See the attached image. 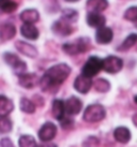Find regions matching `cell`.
<instances>
[{"mask_svg": "<svg viewBox=\"0 0 137 147\" xmlns=\"http://www.w3.org/2000/svg\"><path fill=\"white\" fill-rule=\"evenodd\" d=\"M71 68L66 63H57L50 67L41 78L40 86L43 91H50L61 85L71 74Z\"/></svg>", "mask_w": 137, "mask_h": 147, "instance_id": "cell-1", "label": "cell"}, {"mask_svg": "<svg viewBox=\"0 0 137 147\" xmlns=\"http://www.w3.org/2000/svg\"><path fill=\"white\" fill-rule=\"evenodd\" d=\"M89 47H90V40L88 38H79L72 43H65L62 45L63 52L71 56L85 53L89 49Z\"/></svg>", "mask_w": 137, "mask_h": 147, "instance_id": "cell-2", "label": "cell"}, {"mask_svg": "<svg viewBox=\"0 0 137 147\" xmlns=\"http://www.w3.org/2000/svg\"><path fill=\"white\" fill-rule=\"evenodd\" d=\"M106 111L101 104H91L86 107L84 112V120L87 123H97L105 118Z\"/></svg>", "mask_w": 137, "mask_h": 147, "instance_id": "cell-3", "label": "cell"}, {"mask_svg": "<svg viewBox=\"0 0 137 147\" xmlns=\"http://www.w3.org/2000/svg\"><path fill=\"white\" fill-rule=\"evenodd\" d=\"M101 70H103V59L99 58L97 56H91L85 62V65L81 69V74H84L88 78H93L97 74H99Z\"/></svg>", "mask_w": 137, "mask_h": 147, "instance_id": "cell-4", "label": "cell"}, {"mask_svg": "<svg viewBox=\"0 0 137 147\" xmlns=\"http://www.w3.org/2000/svg\"><path fill=\"white\" fill-rule=\"evenodd\" d=\"M3 60L4 62L8 65H10L12 70L15 72V74H17L18 76L21 74L26 73L27 71V65L26 62L23 61L18 56H16L15 54L13 53H4L3 54Z\"/></svg>", "mask_w": 137, "mask_h": 147, "instance_id": "cell-5", "label": "cell"}, {"mask_svg": "<svg viewBox=\"0 0 137 147\" xmlns=\"http://www.w3.org/2000/svg\"><path fill=\"white\" fill-rule=\"evenodd\" d=\"M123 68V60L117 56H107L103 59V70L110 74L120 72Z\"/></svg>", "mask_w": 137, "mask_h": 147, "instance_id": "cell-6", "label": "cell"}, {"mask_svg": "<svg viewBox=\"0 0 137 147\" xmlns=\"http://www.w3.org/2000/svg\"><path fill=\"white\" fill-rule=\"evenodd\" d=\"M73 27L63 20H58L52 25V31L59 37H68L73 33Z\"/></svg>", "mask_w": 137, "mask_h": 147, "instance_id": "cell-7", "label": "cell"}, {"mask_svg": "<svg viewBox=\"0 0 137 147\" xmlns=\"http://www.w3.org/2000/svg\"><path fill=\"white\" fill-rule=\"evenodd\" d=\"M57 134V127L52 123H45L39 131V138L42 142H50Z\"/></svg>", "mask_w": 137, "mask_h": 147, "instance_id": "cell-8", "label": "cell"}, {"mask_svg": "<svg viewBox=\"0 0 137 147\" xmlns=\"http://www.w3.org/2000/svg\"><path fill=\"white\" fill-rule=\"evenodd\" d=\"M93 86V82L91 78H88L84 74L78 75L74 81V88L81 94H87Z\"/></svg>", "mask_w": 137, "mask_h": 147, "instance_id": "cell-9", "label": "cell"}, {"mask_svg": "<svg viewBox=\"0 0 137 147\" xmlns=\"http://www.w3.org/2000/svg\"><path fill=\"white\" fill-rule=\"evenodd\" d=\"M65 104V113L68 116H73V115L78 114L83 109V102L81 101V99H78L77 97H70L64 101Z\"/></svg>", "mask_w": 137, "mask_h": 147, "instance_id": "cell-10", "label": "cell"}, {"mask_svg": "<svg viewBox=\"0 0 137 147\" xmlns=\"http://www.w3.org/2000/svg\"><path fill=\"white\" fill-rule=\"evenodd\" d=\"M41 78L36 73H24L18 76V84L24 88L31 89L36 87L38 84H40Z\"/></svg>", "mask_w": 137, "mask_h": 147, "instance_id": "cell-11", "label": "cell"}, {"mask_svg": "<svg viewBox=\"0 0 137 147\" xmlns=\"http://www.w3.org/2000/svg\"><path fill=\"white\" fill-rule=\"evenodd\" d=\"M113 31L109 27H102L97 29L95 32V41L99 44H108L113 41Z\"/></svg>", "mask_w": 137, "mask_h": 147, "instance_id": "cell-12", "label": "cell"}, {"mask_svg": "<svg viewBox=\"0 0 137 147\" xmlns=\"http://www.w3.org/2000/svg\"><path fill=\"white\" fill-rule=\"evenodd\" d=\"M86 22L90 27L100 29L102 27H105L106 17L101 13H88L87 17H86Z\"/></svg>", "mask_w": 137, "mask_h": 147, "instance_id": "cell-13", "label": "cell"}, {"mask_svg": "<svg viewBox=\"0 0 137 147\" xmlns=\"http://www.w3.org/2000/svg\"><path fill=\"white\" fill-rule=\"evenodd\" d=\"M108 7V0H87L86 9L88 13H101Z\"/></svg>", "mask_w": 137, "mask_h": 147, "instance_id": "cell-14", "label": "cell"}, {"mask_svg": "<svg viewBox=\"0 0 137 147\" xmlns=\"http://www.w3.org/2000/svg\"><path fill=\"white\" fill-rule=\"evenodd\" d=\"M15 47L19 52L20 54H23L25 56H27L29 58H36L38 56V49L33 46V45L29 44L25 41H17L15 43Z\"/></svg>", "mask_w": 137, "mask_h": 147, "instance_id": "cell-15", "label": "cell"}, {"mask_svg": "<svg viewBox=\"0 0 137 147\" xmlns=\"http://www.w3.org/2000/svg\"><path fill=\"white\" fill-rule=\"evenodd\" d=\"M19 18L24 24L34 25V23L40 20V13L36 9H26L20 13Z\"/></svg>", "mask_w": 137, "mask_h": 147, "instance_id": "cell-16", "label": "cell"}, {"mask_svg": "<svg viewBox=\"0 0 137 147\" xmlns=\"http://www.w3.org/2000/svg\"><path fill=\"white\" fill-rule=\"evenodd\" d=\"M16 34V28L15 26L11 23H5V24L1 25V28H0V38H1V41L5 42L11 40L15 37Z\"/></svg>", "mask_w": 137, "mask_h": 147, "instance_id": "cell-17", "label": "cell"}, {"mask_svg": "<svg viewBox=\"0 0 137 147\" xmlns=\"http://www.w3.org/2000/svg\"><path fill=\"white\" fill-rule=\"evenodd\" d=\"M20 33L21 36L28 40H36L40 32H39V29L36 28L34 25L32 24H24L20 27Z\"/></svg>", "mask_w": 137, "mask_h": 147, "instance_id": "cell-18", "label": "cell"}, {"mask_svg": "<svg viewBox=\"0 0 137 147\" xmlns=\"http://www.w3.org/2000/svg\"><path fill=\"white\" fill-rule=\"evenodd\" d=\"M52 116L56 119L60 120L61 118H63L65 116V104L64 101H62L60 99H56L54 100L52 105Z\"/></svg>", "mask_w": 137, "mask_h": 147, "instance_id": "cell-19", "label": "cell"}, {"mask_svg": "<svg viewBox=\"0 0 137 147\" xmlns=\"http://www.w3.org/2000/svg\"><path fill=\"white\" fill-rule=\"evenodd\" d=\"M113 136H115L117 142L126 144L131 140V132L125 127H118L117 129L113 131Z\"/></svg>", "mask_w": 137, "mask_h": 147, "instance_id": "cell-20", "label": "cell"}, {"mask_svg": "<svg viewBox=\"0 0 137 147\" xmlns=\"http://www.w3.org/2000/svg\"><path fill=\"white\" fill-rule=\"evenodd\" d=\"M14 109V104L5 96H0V116H8Z\"/></svg>", "mask_w": 137, "mask_h": 147, "instance_id": "cell-21", "label": "cell"}, {"mask_svg": "<svg viewBox=\"0 0 137 147\" xmlns=\"http://www.w3.org/2000/svg\"><path fill=\"white\" fill-rule=\"evenodd\" d=\"M61 20H63L68 24L76 23L78 20V12L74 9H63L61 12Z\"/></svg>", "mask_w": 137, "mask_h": 147, "instance_id": "cell-22", "label": "cell"}, {"mask_svg": "<svg viewBox=\"0 0 137 147\" xmlns=\"http://www.w3.org/2000/svg\"><path fill=\"white\" fill-rule=\"evenodd\" d=\"M136 43H137V33H131V34H129L128 37L125 38V40L122 42V44L118 47V51H120V52L129 51Z\"/></svg>", "mask_w": 137, "mask_h": 147, "instance_id": "cell-23", "label": "cell"}, {"mask_svg": "<svg viewBox=\"0 0 137 147\" xmlns=\"http://www.w3.org/2000/svg\"><path fill=\"white\" fill-rule=\"evenodd\" d=\"M0 8L4 13H13L18 8V3L15 0H0Z\"/></svg>", "mask_w": 137, "mask_h": 147, "instance_id": "cell-24", "label": "cell"}, {"mask_svg": "<svg viewBox=\"0 0 137 147\" xmlns=\"http://www.w3.org/2000/svg\"><path fill=\"white\" fill-rule=\"evenodd\" d=\"M93 87L97 92H107L110 89V83L105 78H97L93 82Z\"/></svg>", "mask_w": 137, "mask_h": 147, "instance_id": "cell-25", "label": "cell"}, {"mask_svg": "<svg viewBox=\"0 0 137 147\" xmlns=\"http://www.w3.org/2000/svg\"><path fill=\"white\" fill-rule=\"evenodd\" d=\"M19 106H20V110L27 113V114H32L36 112V104L29 100L27 98H21L20 99V102H19Z\"/></svg>", "mask_w": 137, "mask_h": 147, "instance_id": "cell-26", "label": "cell"}, {"mask_svg": "<svg viewBox=\"0 0 137 147\" xmlns=\"http://www.w3.org/2000/svg\"><path fill=\"white\" fill-rule=\"evenodd\" d=\"M18 146L19 147H36V142L34 138L31 135H21L18 140Z\"/></svg>", "mask_w": 137, "mask_h": 147, "instance_id": "cell-27", "label": "cell"}, {"mask_svg": "<svg viewBox=\"0 0 137 147\" xmlns=\"http://www.w3.org/2000/svg\"><path fill=\"white\" fill-rule=\"evenodd\" d=\"M12 130V121L11 119L8 118L7 116L0 118V132L1 133H7Z\"/></svg>", "mask_w": 137, "mask_h": 147, "instance_id": "cell-28", "label": "cell"}, {"mask_svg": "<svg viewBox=\"0 0 137 147\" xmlns=\"http://www.w3.org/2000/svg\"><path fill=\"white\" fill-rule=\"evenodd\" d=\"M124 18L130 22H137V7H131L124 12Z\"/></svg>", "mask_w": 137, "mask_h": 147, "instance_id": "cell-29", "label": "cell"}, {"mask_svg": "<svg viewBox=\"0 0 137 147\" xmlns=\"http://www.w3.org/2000/svg\"><path fill=\"white\" fill-rule=\"evenodd\" d=\"M84 147H97L99 146V139L95 136H89L83 143Z\"/></svg>", "mask_w": 137, "mask_h": 147, "instance_id": "cell-30", "label": "cell"}, {"mask_svg": "<svg viewBox=\"0 0 137 147\" xmlns=\"http://www.w3.org/2000/svg\"><path fill=\"white\" fill-rule=\"evenodd\" d=\"M59 121H60V125L63 129H70V128H72L73 123H74V120L70 116H66V115H65L63 118H61Z\"/></svg>", "mask_w": 137, "mask_h": 147, "instance_id": "cell-31", "label": "cell"}, {"mask_svg": "<svg viewBox=\"0 0 137 147\" xmlns=\"http://www.w3.org/2000/svg\"><path fill=\"white\" fill-rule=\"evenodd\" d=\"M36 147H57V145L55 143H52V142H42Z\"/></svg>", "mask_w": 137, "mask_h": 147, "instance_id": "cell-32", "label": "cell"}, {"mask_svg": "<svg viewBox=\"0 0 137 147\" xmlns=\"http://www.w3.org/2000/svg\"><path fill=\"white\" fill-rule=\"evenodd\" d=\"M133 123H134V125L137 127V113L134 114V116H133Z\"/></svg>", "mask_w": 137, "mask_h": 147, "instance_id": "cell-33", "label": "cell"}, {"mask_svg": "<svg viewBox=\"0 0 137 147\" xmlns=\"http://www.w3.org/2000/svg\"><path fill=\"white\" fill-rule=\"evenodd\" d=\"M66 2H77V1H79V0H64Z\"/></svg>", "mask_w": 137, "mask_h": 147, "instance_id": "cell-34", "label": "cell"}, {"mask_svg": "<svg viewBox=\"0 0 137 147\" xmlns=\"http://www.w3.org/2000/svg\"><path fill=\"white\" fill-rule=\"evenodd\" d=\"M134 101H135V103L137 104V94L135 96V97H134Z\"/></svg>", "mask_w": 137, "mask_h": 147, "instance_id": "cell-35", "label": "cell"}, {"mask_svg": "<svg viewBox=\"0 0 137 147\" xmlns=\"http://www.w3.org/2000/svg\"><path fill=\"white\" fill-rule=\"evenodd\" d=\"M135 26H136V28H137V22H136V23H135Z\"/></svg>", "mask_w": 137, "mask_h": 147, "instance_id": "cell-36", "label": "cell"}]
</instances>
